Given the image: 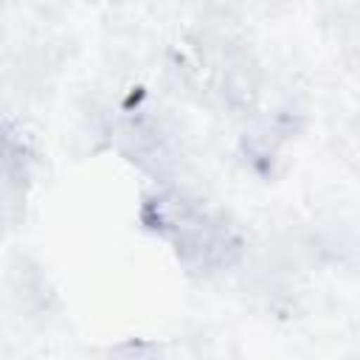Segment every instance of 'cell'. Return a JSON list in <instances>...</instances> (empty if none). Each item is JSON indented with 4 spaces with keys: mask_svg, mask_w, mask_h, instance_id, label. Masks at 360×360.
<instances>
[{
    "mask_svg": "<svg viewBox=\"0 0 360 360\" xmlns=\"http://www.w3.org/2000/svg\"><path fill=\"white\" fill-rule=\"evenodd\" d=\"M143 219L174 248L188 270L217 273L231 267L242 253V242L225 217L177 186L155 191L143 205Z\"/></svg>",
    "mask_w": 360,
    "mask_h": 360,
    "instance_id": "1",
    "label": "cell"
}]
</instances>
